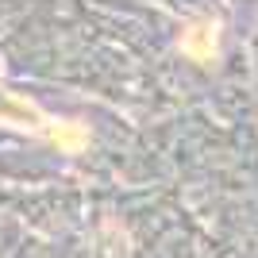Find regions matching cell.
<instances>
[{"label":"cell","instance_id":"obj_3","mask_svg":"<svg viewBox=\"0 0 258 258\" xmlns=\"http://www.w3.org/2000/svg\"><path fill=\"white\" fill-rule=\"evenodd\" d=\"M50 143L58 147V151L66 154H81L89 147V127L85 123H77V119H66V123H50Z\"/></svg>","mask_w":258,"mask_h":258},{"label":"cell","instance_id":"obj_4","mask_svg":"<svg viewBox=\"0 0 258 258\" xmlns=\"http://www.w3.org/2000/svg\"><path fill=\"white\" fill-rule=\"evenodd\" d=\"M127 250H131V243H127V231L119 224H100V231H97V254L100 258H127Z\"/></svg>","mask_w":258,"mask_h":258},{"label":"cell","instance_id":"obj_2","mask_svg":"<svg viewBox=\"0 0 258 258\" xmlns=\"http://www.w3.org/2000/svg\"><path fill=\"white\" fill-rule=\"evenodd\" d=\"M0 123H12V127H23V131H50L54 119H46L31 100H20V97H8L0 93Z\"/></svg>","mask_w":258,"mask_h":258},{"label":"cell","instance_id":"obj_1","mask_svg":"<svg viewBox=\"0 0 258 258\" xmlns=\"http://www.w3.org/2000/svg\"><path fill=\"white\" fill-rule=\"evenodd\" d=\"M216 43H220V23L216 20H193L181 35V54L193 62H212Z\"/></svg>","mask_w":258,"mask_h":258}]
</instances>
